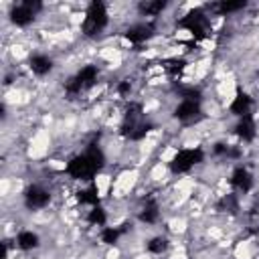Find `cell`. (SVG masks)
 Masks as SVG:
<instances>
[{
	"instance_id": "4fadbf2b",
	"label": "cell",
	"mask_w": 259,
	"mask_h": 259,
	"mask_svg": "<svg viewBox=\"0 0 259 259\" xmlns=\"http://www.w3.org/2000/svg\"><path fill=\"white\" fill-rule=\"evenodd\" d=\"M150 34H152V32H150V28H148V26H136V28H130V30L125 32V36H127L130 40H134V42L146 40Z\"/></svg>"
},
{
	"instance_id": "52a82bcc",
	"label": "cell",
	"mask_w": 259,
	"mask_h": 259,
	"mask_svg": "<svg viewBox=\"0 0 259 259\" xmlns=\"http://www.w3.org/2000/svg\"><path fill=\"white\" fill-rule=\"evenodd\" d=\"M198 113V101H190V99H184L178 107H176V117L178 119H188V117H194Z\"/></svg>"
},
{
	"instance_id": "2e32d148",
	"label": "cell",
	"mask_w": 259,
	"mask_h": 259,
	"mask_svg": "<svg viewBox=\"0 0 259 259\" xmlns=\"http://www.w3.org/2000/svg\"><path fill=\"white\" fill-rule=\"evenodd\" d=\"M79 200L85 202V204H97V190L95 188H89V190H83L79 192Z\"/></svg>"
},
{
	"instance_id": "30bf717a",
	"label": "cell",
	"mask_w": 259,
	"mask_h": 259,
	"mask_svg": "<svg viewBox=\"0 0 259 259\" xmlns=\"http://www.w3.org/2000/svg\"><path fill=\"white\" fill-rule=\"evenodd\" d=\"M75 79L79 81V85H81V87H89V85H93V81L97 79V67H93V65L83 67V69L77 73V77H75Z\"/></svg>"
},
{
	"instance_id": "8992f818",
	"label": "cell",
	"mask_w": 259,
	"mask_h": 259,
	"mask_svg": "<svg viewBox=\"0 0 259 259\" xmlns=\"http://www.w3.org/2000/svg\"><path fill=\"white\" fill-rule=\"evenodd\" d=\"M239 190H243V192H247L249 188H251V184H253V178H251V174L245 170V168H237L235 172H233V180H231Z\"/></svg>"
},
{
	"instance_id": "3957f363",
	"label": "cell",
	"mask_w": 259,
	"mask_h": 259,
	"mask_svg": "<svg viewBox=\"0 0 259 259\" xmlns=\"http://www.w3.org/2000/svg\"><path fill=\"white\" fill-rule=\"evenodd\" d=\"M200 160H202V152L200 150H180L174 156L170 168H172V172H186L192 164H196Z\"/></svg>"
},
{
	"instance_id": "7a4b0ae2",
	"label": "cell",
	"mask_w": 259,
	"mask_h": 259,
	"mask_svg": "<svg viewBox=\"0 0 259 259\" xmlns=\"http://www.w3.org/2000/svg\"><path fill=\"white\" fill-rule=\"evenodd\" d=\"M95 170H97V166L91 162V158H89L87 154L77 156V158H73V160L67 164V172H69L73 178H91V176L95 174Z\"/></svg>"
},
{
	"instance_id": "e0dca14e",
	"label": "cell",
	"mask_w": 259,
	"mask_h": 259,
	"mask_svg": "<svg viewBox=\"0 0 259 259\" xmlns=\"http://www.w3.org/2000/svg\"><path fill=\"white\" fill-rule=\"evenodd\" d=\"M164 249H166V239H162V237H156V239H152L148 243V251L150 253H162Z\"/></svg>"
},
{
	"instance_id": "6da1fadb",
	"label": "cell",
	"mask_w": 259,
	"mask_h": 259,
	"mask_svg": "<svg viewBox=\"0 0 259 259\" xmlns=\"http://www.w3.org/2000/svg\"><path fill=\"white\" fill-rule=\"evenodd\" d=\"M107 24V12H105V6L101 2H91L89 10H87V18L83 22V32L87 36H93L97 32H101Z\"/></svg>"
},
{
	"instance_id": "9a60e30c",
	"label": "cell",
	"mask_w": 259,
	"mask_h": 259,
	"mask_svg": "<svg viewBox=\"0 0 259 259\" xmlns=\"http://www.w3.org/2000/svg\"><path fill=\"white\" fill-rule=\"evenodd\" d=\"M140 219H142L144 223H154V221L158 219V208H156L154 204H148V206L140 212Z\"/></svg>"
},
{
	"instance_id": "277c9868",
	"label": "cell",
	"mask_w": 259,
	"mask_h": 259,
	"mask_svg": "<svg viewBox=\"0 0 259 259\" xmlns=\"http://www.w3.org/2000/svg\"><path fill=\"white\" fill-rule=\"evenodd\" d=\"M49 192L42 190L40 186H30L26 190V206L28 208H42L47 202H49Z\"/></svg>"
},
{
	"instance_id": "ffe728a7",
	"label": "cell",
	"mask_w": 259,
	"mask_h": 259,
	"mask_svg": "<svg viewBox=\"0 0 259 259\" xmlns=\"http://www.w3.org/2000/svg\"><path fill=\"white\" fill-rule=\"evenodd\" d=\"M243 6H245V2H223V4H219V10L221 12H235Z\"/></svg>"
},
{
	"instance_id": "7c38bea8",
	"label": "cell",
	"mask_w": 259,
	"mask_h": 259,
	"mask_svg": "<svg viewBox=\"0 0 259 259\" xmlns=\"http://www.w3.org/2000/svg\"><path fill=\"white\" fill-rule=\"evenodd\" d=\"M16 243H18V247H20V249L28 251V249H34V247L38 245V237H36L32 231H22V233H18Z\"/></svg>"
},
{
	"instance_id": "ac0fdd59",
	"label": "cell",
	"mask_w": 259,
	"mask_h": 259,
	"mask_svg": "<svg viewBox=\"0 0 259 259\" xmlns=\"http://www.w3.org/2000/svg\"><path fill=\"white\" fill-rule=\"evenodd\" d=\"M87 219H89V223H93V225H103V223H105V212H103L101 208L95 206V208L89 212Z\"/></svg>"
},
{
	"instance_id": "44dd1931",
	"label": "cell",
	"mask_w": 259,
	"mask_h": 259,
	"mask_svg": "<svg viewBox=\"0 0 259 259\" xmlns=\"http://www.w3.org/2000/svg\"><path fill=\"white\" fill-rule=\"evenodd\" d=\"M117 91H119L121 95H125V93L130 91V83H127V81H123V83H119V87H117Z\"/></svg>"
},
{
	"instance_id": "8fae6325",
	"label": "cell",
	"mask_w": 259,
	"mask_h": 259,
	"mask_svg": "<svg viewBox=\"0 0 259 259\" xmlns=\"http://www.w3.org/2000/svg\"><path fill=\"white\" fill-rule=\"evenodd\" d=\"M51 67H53V63H51V59L45 57V55H36V57L30 59V69H32L36 75H45V73H49Z\"/></svg>"
},
{
	"instance_id": "5bb4252c",
	"label": "cell",
	"mask_w": 259,
	"mask_h": 259,
	"mask_svg": "<svg viewBox=\"0 0 259 259\" xmlns=\"http://www.w3.org/2000/svg\"><path fill=\"white\" fill-rule=\"evenodd\" d=\"M164 2H160V0H156V2H144L140 8H142V12H146V14H150V16H156L158 12H162L164 10Z\"/></svg>"
},
{
	"instance_id": "5b68a950",
	"label": "cell",
	"mask_w": 259,
	"mask_h": 259,
	"mask_svg": "<svg viewBox=\"0 0 259 259\" xmlns=\"http://www.w3.org/2000/svg\"><path fill=\"white\" fill-rule=\"evenodd\" d=\"M32 16H34V10L28 6V2H24V4H20V6H16L12 10V22L18 24V26L28 24L32 20Z\"/></svg>"
},
{
	"instance_id": "9c48e42d",
	"label": "cell",
	"mask_w": 259,
	"mask_h": 259,
	"mask_svg": "<svg viewBox=\"0 0 259 259\" xmlns=\"http://www.w3.org/2000/svg\"><path fill=\"white\" fill-rule=\"evenodd\" d=\"M237 134H239L243 140H253V136H255V123H253V117H251L249 113L241 117V121H239V125H237Z\"/></svg>"
},
{
	"instance_id": "d6986e66",
	"label": "cell",
	"mask_w": 259,
	"mask_h": 259,
	"mask_svg": "<svg viewBox=\"0 0 259 259\" xmlns=\"http://www.w3.org/2000/svg\"><path fill=\"white\" fill-rule=\"evenodd\" d=\"M117 237H119V231H117V229H105V231L101 233V239H103V243H107V245H113V243L117 241Z\"/></svg>"
},
{
	"instance_id": "ba28073f",
	"label": "cell",
	"mask_w": 259,
	"mask_h": 259,
	"mask_svg": "<svg viewBox=\"0 0 259 259\" xmlns=\"http://www.w3.org/2000/svg\"><path fill=\"white\" fill-rule=\"evenodd\" d=\"M249 107H251V97L245 95V93H239V95L235 97V101L231 103V111H233L235 115H241V117L249 113Z\"/></svg>"
}]
</instances>
